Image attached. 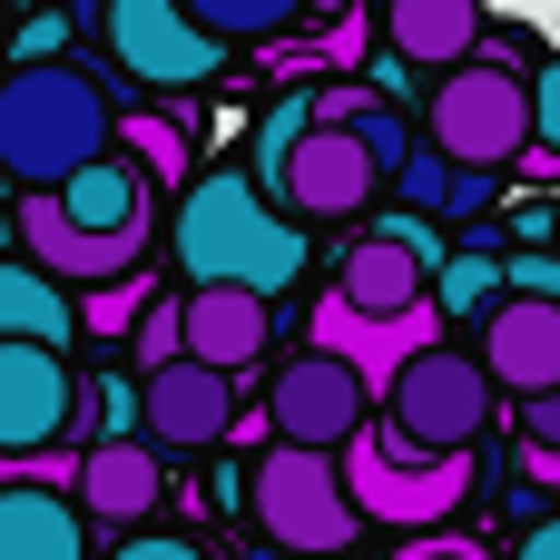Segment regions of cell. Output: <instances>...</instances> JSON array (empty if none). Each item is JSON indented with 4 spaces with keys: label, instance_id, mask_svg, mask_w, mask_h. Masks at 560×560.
I'll use <instances>...</instances> for the list:
<instances>
[{
    "label": "cell",
    "instance_id": "6da1fadb",
    "mask_svg": "<svg viewBox=\"0 0 560 560\" xmlns=\"http://www.w3.org/2000/svg\"><path fill=\"white\" fill-rule=\"evenodd\" d=\"M177 266H187V295L197 285H236V295L276 305L305 276V226H285L276 197L246 167H217V177H197L177 197Z\"/></svg>",
    "mask_w": 560,
    "mask_h": 560
},
{
    "label": "cell",
    "instance_id": "7a4b0ae2",
    "mask_svg": "<svg viewBox=\"0 0 560 560\" xmlns=\"http://www.w3.org/2000/svg\"><path fill=\"white\" fill-rule=\"evenodd\" d=\"M118 138V108L89 69L69 59H39V69H10L0 79V177L20 197H59L79 167H98Z\"/></svg>",
    "mask_w": 560,
    "mask_h": 560
},
{
    "label": "cell",
    "instance_id": "3957f363",
    "mask_svg": "<svg viewBox=\"0 0 560 560\" xmlns=\"http://www.w3.org/2000/svg\"><path fill=\"white\" fill-rule=\"evenodd\" d=\"M246 512H256V541L285 560H335L354 551V502H345V472L335 453H295V443H266L256 472H246Z\"/></svg>",
    "mask_w": 560,
    "mask_h": 560
},
{
    "label": "cell",
    "instance_id": "277c9868",
    "mask_svg": "<svg viewBox=\"0 0 560 560\" xmlns=\"http://www.w3.org/2000/svg\"><path fill=\"white\" fill-rule=\"evenodd\" d=\"M433 158L463 167V177H502L512 158H532V79L502 49L492 59H463L433 89Z\"/></svg>",
    "mask_w": 560,
    "mask_h": 560
},
{
    "label": "cell",
    "instance_id": "5b68a950",
    "mask_svg": "<svg viewBox=\"0 0 560 560\" xmlns=\"http://www.w3.org/2000/svg\"><path fill=\"white\" fill-rule=\"evenodd\" d=\"M335 472H345V502L354 512L404 522V532H433V522H453L472 502V453H404L384 423H364L335 453Z\"/></svg>",
    "mask_w": 560,
    "mask_h": 560
},
{
    "label": "cell",
    "instance_id": "8992f818",
    "mask_svg": "<svg viewBox=\"0 0 560 560\" xmlns=\"http://www.w3.org/2000/svg\"><path fill=\"white\" fill-rule=\"evenodd\" d=\"M492 384H482V364L472 354H453V345H433V354H413L404 374H394V394H384V433L404 443V453H472L482 443V423H492Z\"/></svg>",
    "mask_w": 560,
    "mask_h": 560
},
{
    "label": "cell",
    "instance_id": "52a82bcc",
    "mask_svg": "<svg viewBox=\"0 0 560 560\" xmlns=\"http://www.w3.org/2000/svg\"><path fill=\"white\" fill-rule=\"evenodd\" d=\"M433 276H443V236H433L423 217H384L374 236L345 246V266H335V305L364 315V325H394V315L433 305Z\"/></svg>",
    "mask_w": 560,
    "mask_h": 560
},
{
    "label": "cell",
    "instance_id": "ba28073f",
    "mask_svg": "<svg viewBox=\"0 0 560 560\" xmlns=\"http://www.w3.org/2000/svg\"><path fill=\"white\" fill-rule=\"evenodd\" d=\"M98 39H108V69H128L148 89H207L226 69V49L207 30H187L177 0H108L98 10Z\"/></svg>",
    "mask_w": 560,
    "mask_h": 560
},
{
    "label": "cell",
    "instance_id": "9c48e42d",
    "mask_svg": "<svg viewBox=\"0 0 560 560\" xmlns=\"http://www.w3.org/2000/svg\"><path fill=\"white\" fill-rule=\"evenodd\" d=\"M266 423H276V443H295V453H345V443L364 433V384H354V364H335V354L305 345V354L276 374Z\"/></svg>",
    "mask_w": 560,
    "mask_h": 560
},
{
    "label": "cell",
    "instance_id": "30bf717a",
    "mask_svg": "<svg viewBox=\"0 0 560 560\" xmlns=\"http://www.w3.org/2000/svg\"><path fill=\"white\" fill-rule=\"evenodd\" d=\"M138 433H148V453H207L236 433V384L177 354L167 374H138Z\"/></svg>",
    "mask_w": 560,
    "mask_h": 560
},
{
    "label": "cell",
    "instance_id": "8fae6325",
    "mask_svg": "<svg viewBox=\"0 0 560 560\" xmlns=\"http://www.w3.org/2000/svg\"><path fill=\"white\" fill-rule=\"evenodd\" d=\"M79 413V374L69 354H39V345H0V463H30L69 433Z\"/></svg>",
    "mask_w": 560,
    "mask_h": 560
},
{
    "label": "cell",
    "instance_id": "7c38bea8",
    "mask_svg": "<svg viewBox=\"0 0 560 560\" xmlns=\"http://www.w3.org/2000/svg\"><path fill=\"white\" fill-rule=\"evenodd\" d=\"M305 335H315V354H335V364H354V384L364 394H394V374L413 364V354H433L443 345V305H413V315H394V325H364V315H345L335 295L305 315Z\"/></svg>",
    "mask_w": 560,
    "mask_h": 560
},
{
    "label": "cell",
    "instance_id": "4fadbf2b",
    "mask_svg": "<svg viewBox=\"0 0 560 560\" xmlns=\"http://www.w3.org/2000/svg\"><path fill=\"white\" fill-rule=\"evenodd\" d=\"M482 384L492 394H522V404H541L560 394V305L541 295H502L492 315H482Z\"/></svg>",
    "mask_w": 560,
    "mask_h": 560
},
{
    "label": "cell",
    "instance_id": "5bb4252c",
    "mask_svg": "<svg viewBox=\"0 0 560 560\" xmlns=\"http://www.w3.org/2000/svg\"><path fill=\"white\" fill-rule=\"evenodd\" d=\"M374 187H384L374 158H364L354 138H335V128H305V138L276 158V197H285L295 217H335V226H345V217L374 207Z\"/></svg>",
    "mask_w": 560,
    "mask_h": 560
},
{
    "label": "cell",
    "instance_id": "9a60e30c",
    "mask_svg": "<svg viewBox=\"0 0 560 560\" xmlns=\"http://www.w3.org/2000/svg\"><path fill=\"white\" fill-rule=\"evenodd\" d=\"M10 236L30 246V266H39L49 285H79V295L128 285V276H138V256H148V246H118V236H79V226L59 217V197H20Z\"/></svg>",
    "mask_w": 560,
    "mask_h": 560
},
{
    "label": "cell",
    "instance_id": "2e32d148",
    "mask_svg": "<svg viewBox=\"0 0 560 560\" xmlns=\"http://www.w3.org/2000/svg\"><path fill=\"white\" fill-rule=\"evenodd\" d=\"M177 315H187V364H207V374H246L256 354H266V335H276V305H256V295H236V285H197V295H177Z\"/></svg>",
    "mask_w": 560,
    "mask_h": 560
},
{
    "label": "cell",
    "instance_id": "e0dca14e",
    "mask_svg": "<svg viewBox=\"0 0 560 560\" xmlns=\"http://www.w3.org/2000/svg\"><path fill=\"white\" fill-rule=\"evenodd\" d=\"M158 492H167V472H158V453H148V443H89V453H79V482H69L79 522H108V532L148 522V512H158Z\"/></svg>",
    "mask_w": 560,
    "mask_h": 560
},
{
    "label": "cell",
    "instance_id": "ac0fdd59",
    "mask_svg": "<svg viewBox=\"0 0 560 560\" xmlns=\"http://www.w3.org/2000/svg\"><path fill=\"white\" fill-rule=\"evenodd\" d=\"M384 49L453 79L463 59H482V0H384Z\"/></svg>",
    "mask_w": 560,
    "mask_h": 560
},
{
    "label": "cell",
    "instance_id": "d6986e66",
    "mask_svg": "<svg viewBox=\"0 0 560 560\" xmlns=\"http://www.w3.org/2000/svg\"><path fill=\"white\" fill-rule=\"evenodd\" d=\"M59 217H69L79 236H118V246H148V177H138L128 158H98V167H79V177L59 187Z\"/></svg>",
    "mask_w": 560,
    "mask_h": 560
},
{
    "label": "cell",
    "instance_id": "ffe728a7",
    "mask_svg": "<svg viewBox=\"0 0 560 560\" xmlns=\"http://www.w3.org/2000/svg\"><path fill=\"white\" fill-rule=\"evenodd\" d=\"M315 128H335V138H354V148L374 158V177H394V167L413 158V118H404L394 98H374V89H354V79H325V89H315Z\"/></svg>",
    "mask_w": 560,
    "mask_h": 560
},
{
    "label": "cell",
    "instance_id": "44dd1931",
    "mask_svg": "<svg viewBox=\"0 0 560 560\" xmlns=\"http://www.w3.org/2000/svg\"><path fill=\"white\" fill-rule=\"evenodd\" d=\"M0 560H89V522L69 492H30L10 482L0 492Z\"/></svg>",
    "mask_w": 560,
    "mask_h": 560
},
{
    "label": "cell",
    "instance_id": "7402d4cb",
    "mask_svg": "<svg viewBox=\"0 0 560 560\" xmlns=\"http://www.w3.org/2000/svg\"><path fill=\"white\" fill-rule=\"evenodd\" d=\"M69 335H79V305H69V285H49L39 266H0V345L69 354Z\"/></svg>",
    "mask_w": 560,
    "mask_h": 560
},
{
    "label": "cell",
    "instance_id": "603a6c76",
    "mask_svg": "<svg viewBox=\"0 0 560 560\" xmlns=\"http://www.w3.org/2000/svg\"><path fill=\"white\" fill-rule=\"evenodd\" d=\"M187 10V30H207L217 49H236V39H285L295 20H315V0H177Z\"/></svg>",
    "mask_w": 560,
    "mask_h": 560
},
{
    "label": "cell",
    "instance_id": "cb8c5ba5",
    "mask_svg": "<svg viewBox=\"0 0 560 560\" xmlns=\"http://www.w3.org/2000/svg\"><path fill=\"white\" fill-rule=\"evenodd\" d=\"M108 148H128V167L148 177V197H158V187H187V128H177V118H148V108H128Z\"/></svg>",
    "mask_w": 560,
    "mask_h": 560
},
{
    "label": "cell",
    "instance_id": "d4e9b609",
    "mask_svg": "<svg viewBox=\"0 0 560 560\" xmlns=\"http://www.w3.org/2000/svg\"><path fill=\"white\" fill-rule=\"evenodd\" d=\"M433 305L443 315H492L502 305V256H443V276H433Z\"/></svg>",
    "mask_w": 560,
    "mask_h": 560
},
{
    "label": "cell",
    "instance_id": "484cf974",
    "mask_svg": "<svg viewBox=\"0 0 560 560\" xmlns=\"http://www.w3.org/2000/svg\"><path fill=\"white\" fill-rule=\"evenodd\" d=\"M69 305H79V335L118 345V335H138V315L158 305V285H148V276H128V285H98V295H69Z\"/></svg>",
    "mask_w": 560,
    "mask_h": 560
},
{
    "label": "cell",
    "instance_id": "4316f807",
    "mask_svg": "<svg viewBox=\"0 0 560 560\" xmlns=\"http://www.w3.org/2000/svg\"><path fill=\"white\" fill-rule=\"evenodd\" d=\"M532 177H560V59L532 69V158H522Z\"/></svg>",
    "mask_w": 560,
    "mask_h": 560
},
{
    "label": "cell",
    "instance_id": "83f0119b",
    "mask_svg": "<svg viewBox=\"0 0 560 560\" xmlns=\"http://www.w3.org/2000/svg\"><path fill=\"white\" fill-rule=\"evenodd\" d=\"M128 345H138V374H167V364L187 354V315H177V305L158 295V305L138 315V335H128Z\"/></svg>",
    "mask_w": 560,
    "mask_h": 560
},
{
    "label": "cell",
    "instance_id": "f1b7e54d",
    "mask_svg": "<svg viewBox=\"0 0 560 560\" xmlns=\"http://www.w3.org/2000/svg\"><path fill=\"white\" fill-rule=\"evenodd\" d=\"M394 187H404V217H443V197H453V167H443L433 148H413V158L394 167Z\"/></svg>",
    "mask_w": 560,
    "mask_h": 560
},
{
    "label": "cell",
    "instance_id": "f546056e",
    "mask_svg": "<svg viewBox=\"0 0 560 560\" xmlns=\"http://www.w3.org/2000/svg\"><path fill=\"white\" fill-rule=\"evenodd\" d=\"M364 49H374V20H364V10H345V20L315 39V69H364Z\"/></svg>",
    "mask_w": 560,
    "mask_h": 560
},
{
    "label": "cell",
    "instance_id": "4dcf8cb0",
    "mask_svg": "<svg viewBox=\"0 0 560 560\" xmlns=\"http://www.w3.org/2000/svg\"><path fill=\"white\" fill-rule=\"evenodd\" d=\"M305 128H315V89H305V98H285V108L266 118V138H256V148H266V167H276V158H285V148H295Z\"/></svg>",
    "mask_w": 560,
    "mask_h": 560
},
{
    "label": "cell",
    "instance_id": "1f68e13d",
    "mask_svg": "<svg viewBox=\"0 0 560 560\" xmlns=\"http://www.w3.org/2000/svg\"><path fill=\"white\" fill-rule=\"evenodd\" d=\"M394 560H492L482 541H453V532H433V541H404Z\"/></svg>",
    "mask_w": 560,
    "mask_h": 560
},
{
    "label": "cell",
    "instance_id": "d6a6232c",
    "mask_svg": "<svg viewBox=\"0 0 560 560\" xmlns=\"http://www.w3.org/2000/svg\"><path fill=\"white\" fill-rule=\"evenodd\" d=\"M482 207H492V177H463V167H453V197H443V217H482Z\"/></svg>",
    "mask_w": 560,
    "mask_h": 560
},
{
    "label": "cell",
    "instance_id": "836d02e7",
    "mask_svg": "<svg viewBox=\"0 0 560 560\" xmlns=\"http://www.w3.org/2000/svg\"><path fill=\"white\" fill-rule=\"evenodd\" d=\"M108 560H207V551H197V541H177V532H167V541H128V551H108Z\"/></svg>",
    "mask_w": 560,
    "mask_h": 560
},
{
    "label": "cell",
    "instance_id": "e575fe53",
    "mask_svg": "<svg viewBox=\"0 0 560 560\" xmlns=\"http://www.w3.org/2000/svg\"><path fill=\"white\" fill-rule=\"evenodd\" d=\"M522 482H532V492H560V453H541V443H522Z\"/></svg>",
    "mask_w": 560,
    "mask_h": 560
},
{
    "label": "cell",
    "instance_id": "d590c367",
    "mask_svg": "<svg viewBox=\"0 0 560 560\" xmlns=\"http://www.w3.org/2000/svg\"><path fill=\"white\" fill-rule=\"evenodd\" d=\"M522 423H532V443H541V453H560V394H541V404H532Z\"/></svg>",
    "mask_w": 560,
    "mask_h": 560
},
{
    "label": "cell",
    "instance_id": "8d00e7d4",
    "mask_svg": "<svg viewBox=\"0 0 560 560\" xmlns=\"http://www.w3.org/2000/svg\"><path fill=\"white\" fill-rule=\"evenodd\" d=\"M512 560H560V512H551V522H532V532H522V551H512Z\"/></svg>",
    "mask_w": 560,
    "mask_h": 560
},
{
    "label": "cell",
    "instance_id": "74e56055",
    "mask_svg": "<svg viewBox=\"0 0 560 560\" xmlns=\"http://www.w3.org/2000/svg\"><path fill=\"white\" fill-rule=\"evenodd\" d=\"M0 49H10V0H0Z\"/></svg>",
    "mask_w": 560,
    "mask_h": 560
},
{
    "label": "cell",
    "instance_id": "f35d334b",
    "mask_svg": "<svg viewBox=\"0 0 560 560\" xmlns=\"http://www.w3.org/2000/svg\"><path fill=\"white\" fill-rule=\"evenodd\" d=\"M246 560H285V551H266V541H256V551H246Z\"/></svg>",
    "mask_w": 560,
    "mask_h": 560
},
{
    "label": "cell",
    "instance_id": "ab89813d",
    "mask_svg": "<svg viewBox=\"0 0 560 560\" xmlns=\"http://www.w3.org/2000/svg\"><path fill=\"white\" fill-rule=\"evenodd\" d=\"M315 10H335V20H345V0H315Z\"/></svg>",
    "mask_w": 560,
    "mask_h": 560
},
{
    "label": "cell",
    "instance_id": "60d3db41",
    "mask_svg": "<svg viewBox=\"0 0 560 560\" xmlns=\"http://www.w3.org/2000/svg\"><path fill=\"white\" fill-rule=\"evenodd\" d=\"M551 246H560V207H551Z\"/></svg>",
    "mask_w": 560,
    "mask_h": 560
}]
</instances>
